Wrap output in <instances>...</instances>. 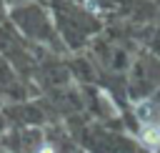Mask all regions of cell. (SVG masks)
<instances>
[{
	"label": "cell",
	"instance_id": "7a4b0ae2",
	"mask_svg": "<svg viewBox=\"0 0 160 153\" xmlns=\"http://www.w3.org/2000/svg\"><path fill=\"white\" fill-rule=\"evenodd\" d=\"M38 153H55V150H52V145H42Z\"/></svg>",
	"mask_w": 160,
	"mask_h": 153
},
{
	"label": "cell",
	"instance_id": "6da1fadb",
	"mask_svg": "<svg viewBox=\"0 0 160 153\" xmlns=\"http://www.w3.org/2000/svg\"><path fill=\"white\" fill-rule=\"evenodd\" d=\"M140 138H142L145 145L158 148L160 145V123H145L142 130H140Z\"/></svg>",
	"mask_w": 160,
	"mask_h": 153
}]
</instances>
